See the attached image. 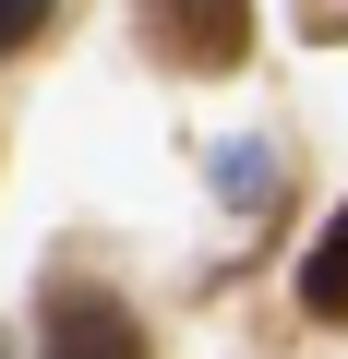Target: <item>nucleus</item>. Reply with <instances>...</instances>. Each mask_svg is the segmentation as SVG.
I'll list each match as a JSON object with an SVG mask.
<instances>
[{
  "instance_id": "nucleus-1",
  "label": "nucleus",
  "mask_w": 348,
  "mask_h": 359,
  "mask_svg": "<svg viewBox=\"0 0 348 359\" xmlns=\"http://www.w3.org/2000/svg\"><path fill=\"white\" fill-rule=\"evenodd\" d=\"M144 36H156V60H181V72H240L252 0H144Z\"/></svg>"
},
{
  "instance_id": "nucleus-2",
  "label": "nucleus",
  "mask_w": 348,
  "mask_h": 359,
  "mask_svg": "<svg viewBox=\"0 0 348 359\" xmlns=\"http://www.w3.org/2000/svg\"><path fill=\"white\" fill-rule=\"evenodd\" d=\"M37 359H144V323L108 299V287H49V311H37Z\"/></svg>"
},
{
  "instance_id": "nucleus-3",
  "label": "nucleus",
  "mask_w": 348,
  "mask_h": 359,
  "mask_svg": "<svg viewBox=\"0 0 348 359\" xmlns=\"http://www.w3.org/2000/svg\"><path fill=\"white\" fill-rule=\"evenodd\" d=\"M300 311H312V323H348V204H336L324 240L300 252Z\"/></svg>"
},
{
  "instance_id": "nucleus-4",
  "label": "nucleus",
  "mask_w": 348,
  "mask_h": 359,
  "mask_svg": "<svg viewBox=\"0 0 348 359\" xmlns=\"http://www.w3.org/2000/svg\"><path fill=\"white\" fill-rule=\"evenodd\" d=\"M49 13H60V0H0V48H25V36H37Z\"/></svg>"
},
{
  "instance_id": "nucleus-5",
  "label": "nucleus",
  "mask_w": 348,
  "mask_h": 359,
  "mask_svg": "<svg viewBox=\"0 0 348 359\" xmlns=\"http://www.w3.org/2000/svg\"><path fill=\"white\" fill-rule=\"evenodd\" d=\"M300 36H312V48H336V36H348V0H300Z\"/></svg>"
}]
</instances>
